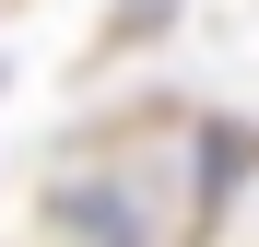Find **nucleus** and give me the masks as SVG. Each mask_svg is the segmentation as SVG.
Masks as SVG:
<instances>
[{"label":"nucleus","instance_id":"f257e3e1","mask_svg":"<svg viewBox=\"0 0 259 247\" xmlns=\"http://www.w3.org/2000/svg\"><path fill=\"white\" fill-rule=\"evenodd\" d=\"M48 235L59 247H165L130 177H59L48 188Z\"/></svg>","mask_w":259,"mask_h":247}]
</instances>
